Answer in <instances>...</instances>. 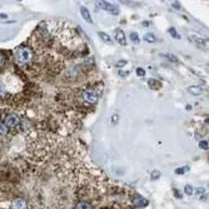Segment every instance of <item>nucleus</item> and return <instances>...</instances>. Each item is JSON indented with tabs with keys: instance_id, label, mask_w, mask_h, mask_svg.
I'll return each instance as SVG.
<instances>
[{
	"instance_id": "5701e85b",
	"label": "nucleus",
	"mask_w": 209,
	"mask_h": 209,
	"mask_svg": "<svg viewBox=\"0 0 209 209\" xmlns=\"http://www.w3.org/2000/svg\"><path fill=\"white\" fill-rule=\"evenodd\" d=\"M124 65H127V62H125V60H119V62L117 63V68H122Z\"/></svg>"
},
{
	"instance_id": "9d476101",
	"label": "nucleus",
	"mask_w": 209,
	"mask_h": 209,
	"mask_svg": "<svg viewBox=\"0 0 209 209\" xmlns=\"http://www.w3.org/2000/svg\"><path fill=\"white\" fill-rule=\"evenodd\" d=\"M188 91L190 93V94H193V95H200V94L204 93L203 88H200V86H189Z\"/></svg>"
},
{
	"instance_id": "423d86ee",
	"label": "nucleus",
	"mask_w": 209,
	"mask_h": 209,
	"mask_svg": "<svg viewBox=\"0 0 209 209\" xmlns=\"http://www.w3.org/2000/svg\"><path fill=\"white\" fill-rule=\"evenodd\" d=\"M115 40L117 43H119L120 45H127V39H125V34L122 29H117L115 30Z\"/></svg>"
},
{
	"instance_id": "6ab92c4d",
	"label": "nucleus",
	"mask_w": 209,
	"mask_h": 209,
	"mask_svg": "<svg viewBox=\"0 0 209 209\" xmlns=\"http://www.w3.org/2000/svg\"><path fill=\"white\" fill-rule=\"evenodd\" d=\"M199 147H200L203 150H208V148H209L208 140H200V142H199Z\"/></svg>"
},
{
	"instance_id": "0eeeda50",
	"label": "nucleus",
	"mask_w": 209,
	"mask_h": 209,
	"mask_svg": "<svg viewBox=\"0 0 209 209\" xmlns=\"http://www.w3.org/2000/svg\"><path fill=\"white\" fill-rule=\"evenodd\" d=\"M74 209H94V204L90 200H80L75 204V208Z\"/></svg>"
},
{
	"instance_id": "2eb2a0df",
	"label": "nucleus",
	"mask_w": 209,
	"mask_h": 209,
	"mask_svg": "<svg viewBox=\"0 0 209 209\" xmlns=\"http://www.w3.org/2000/svg\"><path fill=\"white\" fill-rule=\"evenodd\" d=\"M164 57L166 58V59H169L171 63H178L179 62V59L175 57V55H173V54H164Z\"/></svg>"
},
{
	"instance_id": "a211bd4d",
	"label": "nucleus",
	"mask_w": 209,
	"mask_h": 209,
	"mask_svg": "<svg viewBox=\"0 0 209 209\" xmlns=\"http://www.w3.org/2000/svg\"><path fill=\"white\" fill-rule=\"evenodd\" d=\"M169 34H170L171 36H173L174 39H180V35H179L178 33H176V30L174 29V28H170V29H169Z\"/></svg>"
},
{
	"instance_id": "f03ea898",
	"label": "nucleus",
	"mask_w": 209,
	"mask_h": 209,
	"mask_svg": "<svg viewBox=\"0 0 209 209\" xmlns=\"http://www.w3.org/2000/svg\"><path fill=\"white\" fill-rule=\"evenodd\" d=\"M188 39L190 40V43H193L196 46H198V48L204 49V50L208 49V40L202 38V36H199L197 34H189L188 35Z\"/></svg>"
},
{
	"instance_id": "4468645a",
	"label": "nucleus",
	"mask_w": 209,
	"mask_h": 209,
	"mask_svg": "<svg viewBox=\"0 0 209 209\" xmlns=\"http://www.w3.org/2000/svg\"><path fill=\"white\" fill-rule=\"evenodd\" d=\"M99 36H100V38H101V40H103V41H105V43H108V44H111V39H110V36H109L108 34L103 33V31H100V33H99Z\"/></svg>"
},
{
	"instance_id": "393cba45",
	"label": "nucleus",
	"mask_w": 209,
	"mask_h": 209,
	"mask_svg": "<svg viewBox=\"0 0 209 209\" xmlns=\"http://www.w3.org/2000/svg\"><path fill=\"white\" fill-rule=\"evenodd\" d=\"M118 119H119V117H118L117 114H114V115H113V118H111V122H113V123L115 124V123L118 122Z\"/></svg>"
},
{
	"instance_id": "dca6fc26",
	"label": "nucleus",
	"mask_w": 209,
	"mask_h": 209,
	"mask_svg": "<svg viewBox=\"0 0 209 209\" xmlns=\"http://www.w3.org/2000/svg\"><path fill=\"white\" fill-rule=\"evenodd\" d=\"M130 40L133 41V43L138 44L139 41H140V38H139V35L137 33H130Z\"/></svg>"
},
{
	"instance_id": "f257e3e1",
	"label": "nucleus",
	"mask_w": 209,
	"mask_h": 209,
	"mask_svg": "<svg viewBox=\"0 0 209 209\" xmlns=\"http://www.w3.org/2000/svg\"><path fill=\"white\" fill-rule=\"evenodd\" d=\"M14 55H15V60L20 68H23L26 72H33L35 64V54L29 45H19L14 50Z\"/></svg>"
},
{
	"instance_id": "7ed1b4c3",
	"label": "nucleus",
	"mask_w": 209,
	"mask_h": 209,
	"mask_svg": "<svg viewBox=\"0 0 209 209\" xmlns=\"http://www.w3.org/2000/svg\"><path fill=\"white\" fill-rule=\"evenodd\" d=\"M20 124V117L18 114H8L5 118H4V125L9 129V128H15Z\"/></svg>"
},
{
	"instance_id": "39448f33",
	"label": "nucleus",
	"mask_w": 209,
	"mask_h": 209,
	"mask_svg": "<svg viewBox=\"0 0 209 209\" xmlns=\"http://www.w3.org/2000/svg\"><path fill=\"white\" fill-rule=\"evenodd\" d=\"M11 209H28V202L24 198H15L11 202Z\"/></svg>"
},
{
	"instance_id": "20e7f679",
	"label": "nucleus",
	"mask_w": 209,
	"mask_h": 209,
	"mask_svg": "<svg viewBox=\"0 0 209 209\" xmlns=\"http://www.w3.org/2000/svg\"><path fill=\"white\" fill-rule=\"evenodd\" d=\"M98 6L101 8L103 10H105L106 13L113 14V15H118V14H119V8H118L117 5H114V4H111V3H108V1H98Z\"/></svg>"
},
{
	"instance_id": "f3484780",
	"label": "nucleus",
	"mask_w": 209,
	"mask_h": 209,
	"mask_svg": "<svg viewBox=\"0 0 209 209\" xmlns=\"http://www.w3.org/2000/svg\"><path fill=\"white\" fill-rule=\"evenodd\" d=\"M8 133H9V129L3 123H0V135H6Z\"/></svg>"
},
{
	"instance_id": "4be33fe9",
	"label": "nucleus",
	"mask_w": 209,
	"mask_h": 209,
	"mask_svg": "<svg viewBox=\"0 0 209 209\" xmlns=\"http://www.w3.org/2000/svg\"><path fill=\"white\" fill-rule=\"evenodd\" d=\"M185 170H189L188 166H185V168H178V169H175V173L180 175V174H183V171H185Z\"/></svg>"
},
{
	"instance_id": "412c9836",
	"label": "nucleus",
	"mask_w": 209,
	"mask_h": 209,
	"mask_svg": "<svg viewBox=\"0 0 209 209\" xmlns=\"http://www.w3.org/2000/svg\"><path fill=\"white\" fill-rule=\"evenodd\" d=\"M159 176H160V173H159V171H158V170H154V171H153V173H152V179H153V180L158 179V178H159Z\"/></svg>"
},
{
	"instance_id": "9b49d317",
	"label": "nucleus",
	"mask_w": 209,
	"mask_h": 209,
	"mask_svg": "<svg viewBox=\"0 0 209 209\" xmlns=\"http://www.w3.org/2000/svg\"><path fill=\"white\" fill-rule=\"evenodd\" d=\"M148 85H149V88H152V89H154V90L159 89V88L162 86L160 81L157 80V79H149V80H148Z\"/></svg>"
},
{
	"instance_id": "6e6552de",
	"label": "nucleus",
	"mask_w": 209,
	"mask_h": 209,
	"mask_svg": "<svg viewBox=\"0 0 209 209\" xmlns=\"http://www.w3.org/2000/svg\"><path fill=\"white\" fill-rule=\"evenodd\" d=\"M80 14H81L83 19H84L86 23L93 24V19H91V16H90V13H89V10H88L85 6H81V8H80Z\"/></svg>"
},
{
	"instance_id": "b1692460",
	"label": "nucleus",
	"mask_w": 209,
	"mask_h": 209,
	"mask_svg": "<svg viewBox=\"0 0 209 209\" xmlns=\"http://www.w3.org/2000/svg\"><path fill=\"white\" fill-rule=\"evenodd\" d=\"M144 73H145V72H144V69H142V68H137V74H138L139 77H143V75H144Z\"/></svg>"
},
{
	"instance_id": "ddd939ff",
	"label": "nucleus",
	"mask_w": 209,
	"mask_h": 209,
	"mask_svg": "<svg viewBox=\"0 0 209 209\" xmlns=\"http://www.w3.org/2000/svg\"><path fill=\"white\" fill-rule=\"evenodd\" d=\"M144 40H145L147 43L153 44V43H155V41H157V36L153 33H147L145 35H144Z\"/></svg>"
},
{
	"instance_id": "1a4fd4ad",
	"label": "nucleus",
	"mask_w": 209,
	"mask_h": 209,
	"mask_svg": "<svg viewBox=\"0 0 209 209\" xmlns=\"http://www.w3.org/2000/svg\"><path fill=\"white\" fill-rule=\"evenodd\" d=\"M8 64V57L3 52H0V73L4 72V69L6 68Z\"/></svg>"
},
{
	"instance_id": "f8f14e48",
	"label": "nucleus",
	"mask_w": 209,
	"mask_h": 209,
	"mask_svg": "<svg viewBox=\"0 0 209 209\" xmlns=\"http://www.w3.org/2000/svg\"><path fill=\"white\" fill-rule=\"evenodd\" d=\"M133 203L135 204L137 207H145L147 204H148V200H145L144 198H142V197H139V196H137V198L133 200Z\"/></svg>"
},
{
	"instance_id": "bb28decb",
	"label": "nucleus",
	"mask_w": 209,
	"mask_h": 209,
	"mask_svg": "<svg viewBox=\"0 0 209 209\" xmlns=\"http://www.w3.org/2000/svg\"><path fill=\"white\" fill-rule=\"evenodd\" d=\"M119 73H120V75H122V77H125V75H128V72H123V70H120Z\"/></svg>"
},
{
	"instance_id": "aec40b11",
	"label": "nucleus",
	"mask_w": 209,
	"mask_h": 209,
	"mask_svg": "<svg viewBox=\"0 0 209 209\" xmlns=\"http://www.w3.org/2000/svg\"><path fill=\"white\" fill-rule=\"evenodd\" d=\"M184 192H185V194H188V196H192V194H193V188H192V185H185Z\"/></svg>"
},
{
	"instance_id": "a878e982",
	"label": "nucleus",
	"mask_w": 209,
	"mask_h": 209,
	"mask_svg": "<svg viewBox=\"0 0 209 209\" xmlns=\"http://www.w3.org/2000/svg\"><path fill=\"white\" fill-rule=\"evenodd\" d=\"M197 192H198V194H204V192H205V190H204L203 188H198Z\"/></svg>"
}]
</instances>
